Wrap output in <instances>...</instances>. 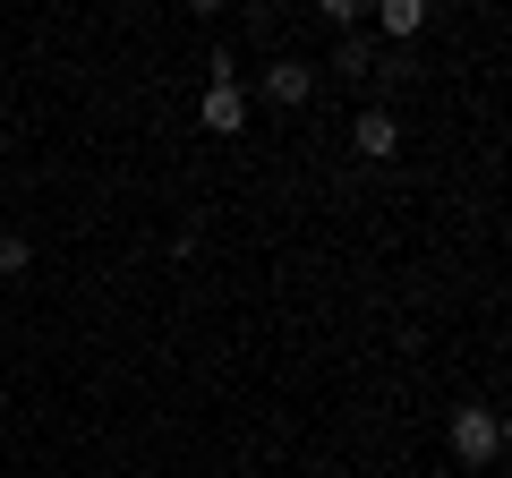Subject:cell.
I'll return each mask as SVG.
<instances>
[{
  "label": "cell",
  "instance_id": "obj_3",
  "mask_svg": "<svg viewBox=\"0 0 512 478\" xmlns=\"http://www.w3.org/2000/svg\"><path fill=\"white\" fill-rule=\"evenodd\" d=\"M350 146H359L367 163H384V154L402 146V120H393V111H359V120H350Z\"/></svg>",
  "mask_w": 512,
  "mask_h": 478
},
{
  "label": "cell",
  "instance_id": "obj_4",
  "mask_svg": "<svg viewBox=\"0 0 512 478\" xmlns=\"http://www.w3.org/2000/svg\"><path fill=\"white\" fill-rule=\"evenodd\" d=\"M316 94V69H299V60H274L265 69V103H282V111H299Z\"/></svg>",
  "mask_w": 512,
  "mask_h": 478
},
{
  "label": "cell",
  "instance_id": "obj_5",
  "mask_svg": "<svg viewBox=\"0 0 512 478\" xmlns=\"http://www.w3.org/2000/svg\"><path fill=\"white\" fill-rule=\"evenodd\" d=\"M376 26H384L393 43H410V35L427 26V0H376Z\"/></svg>",
  "mask_w": 512,
  "mask_h": 478
},
{
  "label": "cell",
  "instance_id": "obj_9",
  "mask_svg": "<svg viewBox=\"0 0 512 478\" xmlns=\"http://www.w3.org/2000/svg\"><path fill=\"white\" fill-rule=\"evenodd\" d=\"M188 9H197V18H222V0H188Z\"/></svg>",
  "mask_w": 512,
  "mask_h": 478
},
{
  "label": "cell",
  "instance_id": "obj_12",
  "mask_svg": "<svg viewBox=\"0 0 512 478\" xmlns=\"http://www.w3.org/2000/svg\"><path fill=\"white\" fill-rule=\"evenodd\" d=\"M0 291H9V282H0Z\"/></svg>",
  "mask_w": 512,
  "mask_h": 478
},
{
  "label": "cell",
  "instance_id": "obj_11",
  "mask_svg": "<svg viewBox=\"0 0 512 478\" xmlns=\"http://www.w3.org/2000/svg\"><path fill=\"white\" fill-rule=\"evenodd\" d=\"M274 9H291V0H274Z\"/></svg>",
  "mask_w": 512,
  "mask_h": 478
},
{
  "label": "cell",
  "instance_id": "obj_8",
  "mask_svg": "<svg viewBox=\"0 0 512 478\" xmlns=\"http://www.w3.org/2000/svg\"><path fill=\"white\" fill-rule=\"evenodd\" d=\"M26 265H35V248H26V239H18V231H9V239H0V282H18V274H26Z\"/></svg>",
  "mask_w": 512,
  "mask_h": 478
},
{
  "label": "cell",
  "instance_id": "obj_7",
  "mask_svg": "<svg viewBox=\"0 0 512 478\" xmlns=\"http://www.w3.org/2000/svg\"><path fill=\"white\" fill-rule=\"evenodd\" d=\"M316 9H325V26H342V35H359V18L376 9V0H316Z\"/></svg>",
  "mask_w": 512,
  "mask_h": 478
},
{
  "label": "cell",
  "instance_id": "obj_1",
  "mask_svg": "<svg viewBox=\"0 0 512 478\" xmlns=\"http://www.w3.org/2000/svg\"><path fill=\"white\" fill-rule=\"evenodd\" d=\"M197 120H205L214 137H239V129H248V86L231 77V60H214V86L197 94Z\"/></svg>",
  "mask_w": 512,
  "mask_h": 478
},
{
  "label": "cell",
  "instance_id": "obj_10",
  "mask_svg": "<svg viewBox=\"0 0 512 478\" xmlns=\"http://www.w3.org/2000/svg\"><path fill=\"white\" fill-rule=\"evenodd\" d=\"M495 419H504V453H512V410H495Z\"/></svg>",
  "mask_w": 512,
  "mask_h": 478
},
{
  "label": "cell",
  "instance_id": "obj_6",
  "mask_svg": "<svg viewBox=\"0 0 512 478\" xmlns=\"http://www.w3.org/2000/svg\"><path fill=\"white\" fill-rule=\"evenodd\" d=\"M333 69L367 77V69H376V43H367V35H342V52H333Z\"/></svg>",
  "mask_w": 512,
  "mask_h": 478
},
{
  "label": "cell",
  "instance_id": "obj_2",
  "mask_svg": "<svg viewBox=\"0 0 512 478\" xmlns=\"http://www.w3.org/2000/svg\"><path fill=\"white\" fill-rule=\"evenodd\" d=\"M495 453H504V419L478 410V402H461L453 410V461H470V470H478V461H495Z\"/></svg>",
  "mask_w": 512,
  "mask_h": 478
}]
</instances>
